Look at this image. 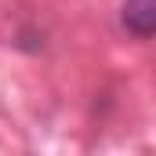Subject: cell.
Listing matches in <instances>:
<instances>
[{"instance_id": "obj_1", "label": "cell", "mask_w": 156, "mask_h": 156, "mask_svg": "<svg viewBox=\"0 0 156 156\" xmlns=\"http://www.w3.org/2000/svg\"><path fill=\"white\" fill-rule=\"evenodd\" d=\"M123 29L138 40H149L153 37V26H156V4L153 0H127L123 4Z\"/></svg>"}]
</instances>
